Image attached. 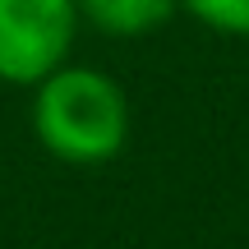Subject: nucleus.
<instances>
[{
    "mask_svg": "<svg viewBox=\"0 0 249 249\" xmlns=\"http://www.w3.org/2000/svg\"><path fill=\"white\" fill-rule=\"evenodd\" d=\"M33 134L55 161L107 166L129 143V97L107 70L65 60L33 88Z\"/></svg>",
    "mask_w": 249,
    "mask_h": 249,
    "instance_id": "f257e3e1",
    "label": "nucleus"
},
{
    "mask_svg": "<svg viewBox=\"0 0 249 249\" xmlns=\"http://www.w3.org/2000/svg\"><path fill=\"white\" fill-rule=\"evenodd\" d=\"M79 18L107 37H148L161 23H171L180 0H74Z\"/></svg>",
    "mask_w": 249,
    "mask_h": 249,
    "instance_id": "7ed1b4c3",
    "label": "nucleus"
},
{
    "mask_svg": "<svg viewBox=\"0 0 249 249\" xmlns=\"http://www.w3.org/2000/svg\"><path fill=\"white\" fill-rule=\"evenodd\" d=\"M180 9L226 37H249V0H180Z\"/></svg>",
    "mask_w": 249,
    "mask_h": 249,
    "instance_id": "20e7f679",
    "label": "nucleus"
},
{
    "mask_svg": "<svg viewBox=\"0 0 249 249\" xmlns=\"http://www.w3.org/2000/svg\"><path fill=\"white\" fill-rule=\"evenodd\" d=\"M79 23L74 0H0V83L37 88L70 60Z\"/></svg>",
    "mask_w": 249,
    "mask_h": 249,
    "instance_id": "f03ea898",
    "label": "nucleus"
}]
</instances>
